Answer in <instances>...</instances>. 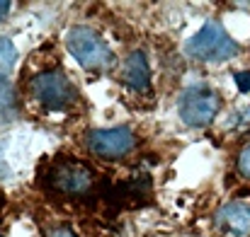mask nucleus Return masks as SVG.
<instances>
[{"instance_id":"obj_6","label":"nucleus","mask_w":250,"mask_h":237,"mask_svg":"<svg viewBox=\"0 0 250 237\" xmlns=\"http://www.w3.org/2000/svg\"><path fill=\"white\" fill-rule=\"evenodd\" d=\"M90 172L85 169L83 164H73V162H61L54 167L51 172V184L59 189V191H66V194H81L90 186Z\"/></svg>"},{"instance_id":"obj_4","label":"nucleus","mask_w":250,"mask_h":237,"mask_svg":"<svg viewBox=\"0 0 250 237\" xmlns=\"http://www.w3.org/2000/svg\"><path fill=\"white\" fill-rule=\"evenodd\" d=\"M32 92L37 97V102L46 109H66L73 99H76V90L71 85V80L66 78L59 71H46L39 73L37 78L32 80Z\"/></svg>"},{"instance_id":"obj_13","label":"nucleus","mask_w":250,"mask_h":237,"mask_svg":"<svg viewBox=\"0 0 250 237\" xmlns=\"http://www.w3.org/2000/svg\"><path fill=\"white\" fill-rule=\"evenodd\" d=\"M233 80H236L238 92H250V73H236Z\"/></svg>"},{"instance_id":"obj_1","label":"nucleus","mask_w":250,"mask_h":237,"mask_svg":"<svg viewBox=\"0 0 250 237\" xmlns=\"http://www.w3.org/2000/svg\"><path fill=\"white\" fill-rule=\"evenodd\" d=\"M241 46L226 34V29L219 22H207L192 39H187L185 44V54L189 58L197 61H207V63H221L229 61L233 56H238Z\"/></svg>"},{"instance_id":"obj_9","label":"nucleus","mask_w":250,"mask_h":237,"mask_svg":"<svg viewBox=\"0 0 250 237\" xmlns=\"http://www.w3.org/2000/svg\"><path fill=\"white\" fill-rule=\"evenodd\" d=\"M17 61V49L7 36H0V82H5Z\"/></svg>"},{"instance_id":"obj_15","label":"nucleus","mask_w":250,"mask_h":237,"mask_svg":"<svg viewBox=\"0 0 250 237\" xmlns=\"http://www.w3.org/2000/svg\"><path fill=\"white\" fill-rule=\"evenodd\" d=\"M10 7H12V5H10L7 0H0V19H2L7 12H10Z\"/></svg>"},{"instance_id":"obj_14","label":"nucleus","mask_w":250,"mask_h":237,"mask_svg":"<svg viewBox=\"0 0 250 237\" xmlns=\"http://www.w3.org/2000/svg\"><path fill=\"white\" fill-rule=\"evenodd\" d=\"M49 237H76V235H73L68 228H59V230H54V233H51Z\"/></svg>"},{"instance_id":"obj_12","label":"nucleus","mask_w":250,"mask_h":237,"mask_svg":"<svg viewBox=\"0 0 250 237\" xmlns=\"http://www.w3.org/2000/svg\"><path fill=\"white\" fill-rule=\"evenodd\" d=\"M238 169L243 177H250V146H246L238 155Z\"/></svg>"},{"instance_id":"obj_3","label":"nucleus","mask_w":250,"mask_h":237,"mask_svg":"<svg viewBox=\"0 0 250 237\" xmlns=\"http://www.w3.org/2000/svg\"><path fill=\"white\" fill-rule=\"evenodd\" d=\"M66 49L83 68H107L112 63V51L104 39L90 27H73L66 34Z\"/></svg>"},{"instance_id":"obj_2","label":"nucleus","mask_w":250,"mask_h":237,"mask_svg":"<svg viewBox=\"0 0 250 237\" xmlns=\"http://www.w3.org/2000/svg\"><path fill=\"white\" fill-rule=\"evenodd\" d=\"M221 107V97L214 87L199 82V85H189L187 90H182L180 99H177V111L180 119L189 126V128H204L214 121V116L219 114Z\"/></svg>"},{"instance_id":"obj_7","label":"nucleus","mask_w":250,"mask_h":237,"mask_svg":"<svg viewBox=\"0 0 250 237\" xmlns=\"http://www.w3.org/2000/svg\"><path fill=\"white\" fill-rule=\"evenodd\" d=\"M216 225L224 228V230H229L231 235L248 237L250 235V206L248 203H241V201L226 203L216 213Z\"/></svg>"},{"instance_id":"obj_5","label":"nucleus","mask_w":250,"mask_h":237,"mask_svg":"<svg viewBox=\"0 0 250 237\" xmlns=\"http://www.w3.org/2000/svg\"><path fill=\"white\" fill-rule=\"evenodd\" d=\"M134 133L126 126L119 128H95L87 133V148L100 158H122L134 148Z\"/></svg>"},{"instance_id":"obj_11","label":"nucleus","mask_w":250,"mask_h":237,"mask_svg":"<svg viewBox=\"0 0 250 237\" xmlns=\"http://www.w3.org/2000/svg\"><path fill=\"white\" fill-rule=\"evenodd\" d=\"M226 126H229L231 131H250V107L236 109V111L229 116Z\"/></svg>"},{"instance_id":"obj_8","label":"nucleus","mask_w":250,"mask_h":237,"mask_svg":"<svg viewBox=\"0 0 250 237\" xmlns=\"http://www.w3.org/2000/svg\"><path fill=\"white\" fill-rule=\"evenodd\" d=\"M122 78L136 92H146L148 90L151 71H148V61H146V54L144 51H131L129 54V58L124 63V71H122Z\"/></svg>"},{"instance_id":"obj_10","label":"nucleus","mask_w":250,"mask_h":237,"mask_svg":"<svg viewBox=\"0 0 250 237\" xmlns=\"http://www.w3.org/2000/svg\"><path fill=\"white\" fill-rule=\"evenodd\" d=\"M15 116V92L7 82H0V124Z\"/></svg>"}]
</instances>
